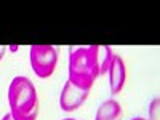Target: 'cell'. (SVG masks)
I'll return each instance as SVG.
<instances>
[{
  "label": "cell",
  "mask_w": 160,
  "mask_h": 120,
  "mask_svg": "<svg viewBox=\"0 0 160 120\" xmlns=\"http://www.w3.org/2000/svg\"><path fill=\"white\" fill-rule=\"evenodd\" d=\"M10 114L15 120H35L38 115V96L28 77H15L8 87Z\"/></svg>",
  "instance_id": "6da1fadb"
},
{
  "label": "cell",
  "mask_w": 160,
  "mask_h": 120,
  "mask_svg": "<svg viewBox=\"0 0 160 120\" xmlns=\"http://www.w3.org/2000/svg\"><path fill=\"white\" fill-rule=\"evenodd\" d=\"M98 72L91 61L88 47L69 48V82L82 90H91Z\"/></svg>",
  "instance_id": "7a4b0ae2"
},
{
  "label": "cell",
  "mask_w": 160,
  "mask_h": 120,
  "mask_svg": "<svg viewBox=\"0 0 160 120\" xmlns=\"http://www.w3.org/2000/svg\"><path fill=\"white\" fill-rule=\"evenodd\" d=\"M58 53L51 45H32L31 47V66L35 75L48 78L56 69Z\"/></svg>",
  "instance_id": "3957f363"
},
{
  "label": "cell",
  "mask_w": 160,
  "mask_h": 120,
  "mask_svg": "<svg viewBox=\"0 0 160 120\" xmlns=\"http://www.w3.org/2000/svg\"><path fill=\"white\" fill-rule=\"evenodd\" d=\"M90 95L88 90H82L75 87L74 83H71L69 80L64 83L62 87V91L59 95V106L64 112H72V111H77L78 108H82V104L87 101Z\"/></svg>",
  "instance_id": "277c9868"
},
{
  "label": "cell",
  "mask_w": 160,
  "mask_h": 120,
  "mask_svg": "<svg viewBox=\"0 0 160 120\" xmlns=\"http://www.w3.org/2000/svg\"><path fill=\"white\" fill-rule=\"evenodd\" d=\"M108 72H109L111 93L112 95H118V93L123 90L125 82H127V68H125L123 59L120 58L118 55H115V53L112 56V61H111V66H109Z\"/></svg>",
  "instance_id": "5b68a950"
},
{
  "label": "cell",
  "mask_w": 160,
  "mask_h": 120,
  "mask_svg": "<svg viewBox=\"0 0 160 120\" xmlns=\"http://www.w3.org/2000/svg\"><path fill=\"white\" fill-rule=\"evenodd\" d=\"M88 50H90L91 61L95 64V69L98 72V77L104 75L108 72L111 61H112V56H114L112 48L106 47V45H91V47H88Z\"/></svg>",
  "instance_id": "8992f818"
},
{
  "label": "cell",
  "mask_w": 160,
  "mask_h": 120,
  "mask_svg": "<svg viewBox=\"0 0 160 120\" xmlns=\"http://www.w3.org/2000/svg\"><path fill=\"white\" fill-rule=\"evenodd\" d=\"M95 120H122V108L115 99L104 101L96 111Z\"/></svg>",
  "instance_id": "52a82bcc"
},
{
  "label": "cell",
  "mask_w": 160,
  "mask_h": 120,
  "mask_svg": "<svg viewBox=\"0 0 160 120\" xmlns=\"http://www.w3.org/2000/svg\"><path fill=\"white\" fill-rule=\"evenodd\" d=\"M158 98H154L151 106H149V120H160L158 117V109H160V104H158Z\"/></svg>",
  "instance_id": "ba28073f"
},
{
  "label": "cell",
  "mask_w": 160,
  "mask_h": 120,
  "mask_svg": "<svg viewBox=\"0 0 160 120\" xmlns=\"http://www.w3.org/2000/svg\"><path fill=\"white\" fill-rule=\"evenodd\" d=\"M5 53H7V47L0 45V61H2V58L5 56Z\"/></svg>",
  "instance_id": "9c48e42d"
},
{
  "label": "cell",
  "mask_w": 160,
  "mask_h": 120,
  "mask_svg": "<svg viewBox=\"0 0 160 120\" xmlns=\"http://www.w3.org/2000/svg\"><path fill=\"white\" fill-rule=\"evenodd\" d=\"M2 120H15V118H13V115H11V114H7Z\"/></svg>",
  "instance_id": "30bf717a"
},
{
  "label": "cell",
  "mask_w": 160,
  "mask_h": 120,
  "mask_svg": "<svg viewBox=\"0 0 160 120\" xmlns=\"http://www.w3.org/2000/svg\"><path fill=\"white\" fill-rule=\"evenodd\" d=\"M131 120H146V118H141V117H136V118H131Z\"/></svg>",
  "instance_id": "8fae6325"
},
{
  "label": "cell",
  "mask_w": 160,
  "mask_h": 120,
  "mask_svg": "<svg viewBox=\"0 0 160 120\" xmlns=\"http://www.w3.org/2000/svg\"><path fill=\"white\" fill-rule=\"evenodd\" d=\"M64 120H74V118H64Z\"/></svg>",
  "instance_id": "7c38bea8"
}]
</instances>
